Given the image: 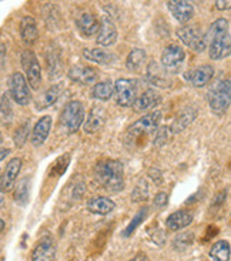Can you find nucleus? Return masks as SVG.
<instances>
[{"label":"nucleus","mask_w":231,"mask_h":261,"mask_svg":"<svg viewBox=\"0 0 231 261\" xmlns=\"http://www.w3.org/2000/svg\"><path fill=\"white\" fill-rule=\"evenodd\" d=\"M209 44V55L213 60H221L231 55V36L228 33V21L217 19L206 33Z\"/></svg>","instance_id":"obj_1"},{"label":"nucleus","mask_w":231,"mask_h":261,"mask_svg":"<svg viewBox=\"0 0 231 261\" xmlns=\"http://www.w3.org/2000/svg\"><path fill=\"white\" fill-rule=\"evenodd\" d=\"M94 176L98 184L110 193H119L124 189V169L119 160L98 162L94 169Z\"/></svg>","instance_id":"obj_2"},{"label":"nucleus","mask_w":231,"mask_h":261,"mask_svg":"<svg viewBox=\"0 0 231 261\" xmlns=\"http://www.w3.org/2000/svg\"><path fill=\"white\" fill-rule=\"evenodd\" d=\"M207 99L213 113L224 114L231 103V80H218L209 90Z\"/></svg>","instance_id":"obj_3"},{"label":"nucleus","mask_w":231,"mask_h":261,"mask_svg":"<svg viewBox=\"0 0 231 261\" xmlns=\"http://www.w3.org/2000/svg\"><path fill=\"white\" fill-rule=\"evenodd\" d=\"M84 121V107L82 101L71 100L60 114V124L67 133H76Z\"/></svg>","instance_id":"obj_4"},{"label":"nucleus","mask_w":231,"mask_h":261,"mask_svg":"<svg viewBox=\"0 0 231 261\" xmlns=\"http://www.w3.org/2000/svg\"><path fill=\"white\" fill-rule=\"evenodd\" d=\"M161 120V112L160 110H156L151 113L144 114L143 117H140L139 120L134 123L132 127L127 130L126 133V141L127 143H133L137 137L140 136H146L156 132L159 128Z\"/></svg>","instance_id":"obj_5"},{"label":"nucleus","mask_w":231,"mask_h":261,"mask_svg":"<svg viewBox=\"0 0 231 261\" xmlns=\"http://www.w3.org/2000/svg\"><path fill=\"white\" fill-rule=\"evenodd\" d=\"M21 66L26 73V80L32 89H39L42 83V67L36 55L32 50H24L21 53Z\"/></svg>","instance_id":"obj_6"},{"label":"nucleus","mask_w":231,"mask_h":261,"mask_svg":"<svg viewBox=\"0 0 231 261\" xmlns=\"http://www.w3.org/2000/svg\"><path fill=\"white\" fill-rule=\"evenodd\" d=\"M9 93L13 97V100L20 105V106H28L32 100V94H30V89H29L28 80L24 79V76L16 71L10 76L9 80Z\"/></svg>","instance_id":"obj_7"},{"label":"nucleus","mask_w":231,"mask_h":261,"mask_svg":"<svg viewBox=\"0 0 231 261\" xmlns=\"http://www.w3.org/2000/svg\"><path fill=\"white\" fill-rule=\"evenodd\" d=\"M114 97L121 107L133 106L137 99V86L132 79H119L114 83Z\"/></svg>","instance_id":"obj_8"},{"label":"nucleus","mask_w":231,"mask_h":261,"mask_svg":"<svg viewBox=\"0 0 231 261\" xmlns=\"http://www.w3.org/2000/svg\"><path fill=\"white\" fill-rule=\"evenodd\" d=\"M177 36L180 37L187 47L194 50L197 53H201L207 49V42H206V35H203L197 28L193 26H186L177 30Z\"/></svg>","instance_id":"obj_9"},{"label":"nucleus","mask_w":231,"mask_h":261,"mask_svg":"<svg viewBox=\"0 0 231 261\" xmlns=\"http://www.w3.org/2000/svg\"><path fill=\"white\" fill-rule=\"evenodd\" d=\"M69 77H70L73 82L80 83V85L83 86L96 85L98 73L94 67L83 66V64H76V66H71L70 67V70H69Z\"/></svg>","instance_id":"obj_10"},{"label":"nucleus","mask_w":231,"mask_h":261,"mask_svg":"<svg viewBox=\"0 0 231 261\" xmlns=\"http://www.w3.org/2000/svg\"><path fill=\"white\" fill-rule=\"evenodd\" d=\"M213 76H214V69L210 64H203V66H198L196 69L184 73V79L193 87H203L210 82Z\"/></svg>","instance_id":"obj_11"},{"label":"nucleus","mask_w":231,"mask_h":261,"mask_svg":"<svg viewBox=\"0 0 231 261\" xmlns=\"http://www.w3.org/2000/svg\"><path fill=\"white\" fill-rule=\"evenodd\" d=\"M117 40V28L114 21L109 16H103L100 21V32H98L96 42L100 46H112L113 43Z\"/></svg>","instance_id":"obj_12"},{"label":"nucleus","mask_w":231,"mask_h":261,"mask_svg":"<svg viewBox=\"0 0 231 261\" xmlns=\"http://www.w3.org/2000/svg\"><path fill=\"white\" fill-rule=\"evenodd\" d=\"M168 10L180 23H187L194 16V7L187 0H170L166 3Z\"/></svg>","instance_id":"obj_13"},{"label":"nucleus","mask_w":231,"mask_h":261,"mask_svg":"<svg viewBox=\"0 0 231 261\" xmlns=\"http://www.w3.org/2000/svg\"><path fill=\"white\" fill-rule=\"evenodd\" d=\"M186 53L178 44H170L161 53V64L166 69H175L184 62Z\"/></svg>","instance_id":"obj_14"},{"label":"nucleus","mask_w":231,"mask_h":261,"mask_svg":"<svg viewBox=\"0 0 231 261\" xmlns=\"http://www.w3.org/2000/svg\"><path fill=\"white\" fill-rule=\"evenodd\" d=\"M146 79L154 86L159 87H167L171 83L170 76H168L167 69L163 64L156 63V62H150L147 66V73H146Z\"/></svg>","instance_id":"obj_15"},{"label":"nucleus","mask_w":231,"mask_h":261,"mask_svg":"<svg viewBox=\"0 0 231 261\" xmlns=\"http://www.w3.org/2000/svg\"><path fill=\"white\" fill-rule=\"evenodd\" d=\"M50 128H52V117L50 116H43L42 119L35 124V127L32 130V137H30V143L35 147H40L46 139L49 137Z\"/></svg>","instance_id":"obj_16"},{"label":"nucleus","mask_w":231,"mask_h":261,"mask_svg":"<svg viewBox=\"0 0 231 261\" xmlns=\"http://www.w3.org/2000/svg\"><path fill=\"white\" fill-rule=\"evenodd\" d=\"M21 169V160L19 157H14L10 162L7 163L6 169L3 171V176H2V191L10 190L13 187V184L17 180V176L20 173Z\"/></svg>","instance_id":"obj_17"},{"label":"nucleus","mask_w":231,"mask_h":261,"mask_svg":"<svg viewBox=\"0 0 231 261\" xmlns=\"http://www.w3.org/2000/svg\"><path fill=\"white\" fill-rule=\"evenodd\" d=\"M106 123V112L101 107H93L87 119L84 121L83 128L87 134H93L98 132L100 128L105 126Z\"/></svg>","instance_id":"obj_18"},{"label":"nucleus","mask_w":231,"mask_h":261,"mask_svg":"<svg viewBox=\"0 0 231 261\" xmlns=\"http://www.w3.org/2000/svg\"><path fill=\"white\" fill-rule=\"evenodd\" d=\"M76 26L77 30L86 37H90V36L96 35V33L98 35V32H100V21L94 16H91L90 13L80 14L77 17Z\"/></svg>","instance_id":"obj_19"},{"label":"nucleus","mask_w":231,"mask_h":261,"mask_svg":"<svg viewBox=\"0 0 231 261\" xmlns=\"http://www.w3.org/2000/svg\"><path fill=\"white\" fill-rule=\"evenodd\" d=\"M160 103V96L157 93L148 89L144 93H141L140 96H137V99L134 101L133 110L137 113H143V112H147L151 107L157 106Z\"/></svg>","instance_id":"obj_20"},{"label":"nucleus","mask_w":231,"mask_h":261,"mask_svg":"<svg viewBox=\"0 0 231 261\" xmlns=\"http://www.w3.org/2000/svg\"><path fill=\"white\" fill-rule=\"evenodd\" d=\"M193 221V216L186 210H178V212L170 214L166 220V227L171 231H177L182 230L184 227H187L191 224Z\"/></svg>","instance_id":"obj_21"},{"label":"nucleus","mask_w":231,"mask_h":261,"mask_svg":"<svg viewBox=\"0 0 231 261\" xmlns=\"http://www.w3.org/2000/svg\"><path fill=\"white\" fill-rule=\"evenodd\" d=\"M56 255V247L50 240H42L32 253V261H53Z\"/></svg>","instance_id":"obj_22"},{"label":"nucleus","mask_w":231,"mask_h":261,"mask_svg":"<svg viewBox=\"0 0 231 261\" xmlns=\"http://www.w3.org/2000/svg\"><path fill=\"white\" fill-rule=\"evenodd\" d=\"M116 208V203L107 197H93L87 201V210L94 214H100V216H105L112 213Z\"/></svg>","instance_id":"obj_23"},{"label":"nucleus","mask_w":231,"mask_h":261,"mask_svg":"<svg viewBox=\"0 0 231 261\" xmlns=\"http://www.w3.org/2000/svg\"><path fill=\"white\" fill-rule=\"evenodd\" d=\"M83 56L87 60L98 64H110L117 59V56L114 53H110V51H107L105 49H100V47H97V49H84Z\"/></svg>","instance_id":"obj_24"},{"label":"nucleus","mask_w":231,"mask_h":261,"mask_svg":"<svg viewBox=\"0 0 231 261\" xmlns=\"http://www.w3.org/2000/svg\"><path fill=\"white\" fill-rule=\"evenodd\" d=\"M20 36L26 44H33L37 39V26L33 17L26 16L21 19L20 23Z\"/></svg>","instance_id":"obj_25"},{"label":"nucleus","mask_w":231,"mask_h":261,"mask_svg":"<svg viewBox=\"0 0 231 261\" xmlns=\"http://www.w3.org/2000/svg\"><path fill=\"white\" fill-rule=\"evenodd\" d=\"M60 93H62V87L60 86H52L49 87L46 92L43 93L42 96L39 97V100L36 101V109L37 110H42V109H47L52 105H55L59 97H60Z\"/></svg>","instance_id":"obj_26"},{"label":"nucleus","mask_w":231,"mask_h":261,"mask_svg":"<svg viewBox=\"0 0 231 261\" xmlns=\"http://www.w3.org/2000/svg\"><path fill=\"white\" fill-rule=\"evenodd\" d=\"M197 116V110L196 109H193V107H187L186 110H183L182 114L177 117V120L173 123V126H171V130H173V133H178V132H182L184 128L190 126L193 120L196 119Z\"/></svg>","instance_id":"obj_27"},{"label":"nucleus","mask_w":231,"mask_h":261,"mask_svg":"<svg viewBox=\"0 0 231 261\" xmlns=\"http://www.w3.org/2000/svg\"><path fill=\"white\" fill-rule=\"evenodd\" d=\"M146 62V50L133 49L126 59V66L130 71H139Z\"/></svg>","instance_id":"obj_28"},{"label":"nucleus","mask_w":231,"mask_h":261,"mask_svg":"<svg viewBox=\"0 0 231 261\" xmlns=\"http://www.w3.org/2000/svg\"><path fill=\"white\" fill-rule=\"evenodd\" d=\"M230 244L224 240L214 243L210 250V257L214 261H228L230 260Z\"/></svg>","instance_id":"obj_29"},{"label":"nucleus","mask_w":231,"mask_h":261,"mask_svg":"<svg viewBox=\"0 0 231 261\" xmlns=\"http://www.w3.org/2000/svg\"><path fill=\"white\" fill-rule=\"evenodd\" d=\"M93 97L97 100H109L114 94V85L112 82H98L93 87Z\"/></svg>","instance_id":"obj_30"},{"label":"nucleus","mask_w":231,"mask_h":261,"mask_svg":"<svg viewBox=\"0 0 231 261\" xmlns=\"http://www.w3.org/2000/svg\"><path fill=\"white\" fill-rule=\"evenodd\" d=\"M29 180L28 178H23L19 181L16 190H14V201L19 205H26L29 201Z\"/></svg>","instance_id":"obj_31"},{"label":"nucleus","mask_w":231,"mask_h":261,"mask_svg":"<svg viewBox=\"0 0 231 261\" xmlns=\"http://www.w3.org/2000/svg\"><path fill=\"white\" fill-rule=\"evenodd\" d=\"M29 133H30V121L26 120L24 123H21L13 134V141L16 147H21L28 141Z\"/></svg>","instance_id":"obj_32"},{"label":"nucleus","mask_w":231,"mask_h":261,"mask_svg":"<svg viewBox=\"0 0 231 261\" xmlns=\"http://www.w3.org/2000/svg\"><path fill=\"white\" fill-rule=\"evenodd\" d=\"M193 240H194V234L193 233H182L175 237L173 244H174L175 250L183 251V250H186L189 246L193 244Z\"/></svg>","instance_id":"obj_33"},{"label":"nucleus","mask_w":231,"mask_h":261,"mask_svg":"<svg viewBox=\"0 0 231 261\" xmlns=\"http://www.w3.org/2000/svg\"><path fill=\"white\" fill-rule=\"evenodd\" d=\"M7 96H9L7 93L2 94V120H3V124L9 123V121L12 120V117H13L12 107H10V100H9Z\"/></svg>","instance_id":"obj_34"},{"label":"nucleus","mask_w":231,"mask_h":261,"mask_svg":"<svg viewBox=\"0 0 231 261\" xmlns=\"http://www.w3.org/2000/svg\"><path fill=\"white\" fill-rule=\"evenodd\" d=\"M147 210H148L147 207H146V208H141L140 212L136 214V217L132 220V223H130V224L127 226L126 230H124V236H126V237H129L130 234L133 233L134 230H136V227L139 226V224L141 223V220H144V217L147 216Z\"/></svg>","instance_id":"obj_35"},{"label":"nucleus","mask_w":231,"mask_h":261,"mask_svg":"<svg viewBox=\"0 0 231 261\" xmlns=\"http://www.w3.org/2000/svg\"><path fill=\"white\" fill-rule=\"evenodd\" d=\"M171 134H173V130H171V127H167V126L166 127H161L160 130H157L156 139H154V146H163V144H166L170 140Z\"/></svg>","instance_id":"obj_36"},{"label":"nucleus","mask_w":231,"mask_h":261,"mask_svg":"<svg viewBox=\"0 0 231 261\" xmlns=\"http://www.w3.org/2000/svg\"><path fill=\"white\" fill-rule=\"evenodd\" d=\"M148 196V187L147 184L144 183V181H140V183L137 184V187L134 189V191L132 193V200L133 201H143V200H146Z\"/></svg>","instance_id":"obj_37"},{"label":"nucleus","mask_w":231,"mask_h":261,"mask_svg":"<svg viewBox=\"0 0 231 261\" xmlns=\"http://www.w3.org/2000/svg\"><path fill=\"white\" fill-rule=\"evenodd\" d=\"M166 203H167V193H164V191L157 193L156 197H154V205L163 207V205H166Z\"/></svg>","instance_id":"obj_38"},{"label":"nucleus","mask_w":231,"mask_h":261,"mask_svg":"<svg viewBox=\"0 0 231 261\" xmlns=\"http://www.w3.org/2000/svg\"><path fill=\"white\" fill-rule=\"evenodd\" d=\"M216 7H217L218 10H227V9H231V0H227V2L217 0V2H216Z\"/></svg>","instance_id":"obj_39"},{"label":"nucleus","mask_w":231,"mask_h":261,"mask_svg":"<svg viewBox=\"0 0 231 261\" xmlns=\"http://www.w3.org/2000/svg\"><path fill=\"white\" fill-rule=\"evenodd\" d=\"M5 63H6V46L2 43V70H5Z\"/></svg>","instance_id":"obj_40"},{"label":"nucleus","mask_w":231,"mask_h":261,"mask_svg":"<svg viewBox=\"0 0 231 261\" xmlns=\"http://www.w3.org/2000/svg\"><path fill=\"white\" fill-rule=\"evenodd\" d=\"M130 261H148V260H147V255L141 254L140 253V254H137L136 257H134V258H132Z\"/></svg>","instance_id":"obj_41"},{"label":"nucleus","mask_w":231,"mask_h":261,"mask_svg":"<svg viewBox=\"0 0 231 261\" xmlns=\"http://www.w3.org/2000/svg\"><path fill=\"white\" fill-rule=\"evenodd\" d=\"M6 153L9 154V150H6V148H2V160H5V157H6Z\"/></svg>","instance_id":"obj_42"}]
</instances>
